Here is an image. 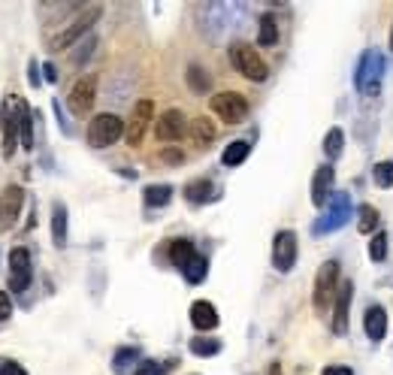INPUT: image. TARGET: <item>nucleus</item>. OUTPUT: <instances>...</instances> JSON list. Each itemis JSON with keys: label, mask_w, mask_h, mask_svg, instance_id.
<instances>
[{"label": "nucleus", "mask_w": 393, "mask_h": 375, "mask_svg": "<svg viewBox=\"0 0 393 375\" xmlns=\"http://www.w3.org/2000/svg\"><path fill=\"white\" fill-rule=\"evenodd\" d=\"M100 13H103V6H97V3H94V6H88L85 13H82V15L76 18V22H73V24L67 27V31H61L58 36H52V49H58V52H61V49H70V45L76 43L82 34L91 31V24H94L97 18H100Z\"/></svg>", "instance_id": "0eeeda50"}, {"label": "nucleus", "mask_w": 393, "mask_h": 375, "mask_svg": "<svg viewBox=\"0 0 393 375\" xmlns=\"http://www.w3.org/2000/svg\"><path fill=\"white\" fill-rule=\"evenodd\" d=\"M191 324H194L197 330H215V327H218L215 306L209 303V300H197V303L191 306Z\"/></svg>", "instance_id": "a211bd4d"}, {"label": "nucleus", "mask_w": 393, "mask_h": 375, "mask_svg": "<svg viewBox=\"0 0 393 375\" xmlns=\"http://www.w3.org/2000/svg\"><path fill=\"white\" fill-rule=\"evenodd\" d=\"M131 358H136V351H133V348H121V351L115 354V363H118V367H124V363L131 360Z\"/></svg>", "instance_id": "e433bc0d"}, {"label": "nucleus", "mask_w": 393, "mask_h": 375, "mask_svg": "<svg viewBox=\"0 0 393 375\" xmlns=\"http://www.w3.org/2000/svg\"><path fill=\"white\" fill-rule=\"evenodd\" d=\"M27 79H31V85H40V73H36V64L31 61V73H27Z\"/></svg>", "instance_id": "ea45409f"}, {"label": "nucleus", "mask_w": 393, "mask_h": 375, "mask_svg": "<svg viewBox=\"0 0 393 375\" xmlns=\"http://www.w3.org/2000/svg\"><path fill=\"white\" fill-rule=\"evenodd\" d=\"M390 49H393V27H390Z\"/></svg>", "instance_id": "37998d69"}, {"label": "nucleus", "mask_w": 393, "mask_h": 375, "mask_svg": "<svg viewBox=\"0 0 393 375\" xmlns=\"http://www.w3.org/2000/svg\"><path fill=\"white\" fill-rule=\"evenodd\" d=\"M230 64L242 73L245 79H251V82H263V79L269 76L267 61L258 54V49H251V45H245V43L230 45Z\"/></svg>", "instance_id": "7ed1b4c3"}, {"label": "nucleus", "mask_w": 393, "mask_h": 375, "mask_svg": "<svg viewBox=\"0 0 393 375\" xmlns=\"http://www.w3.org/2000/svg\"><path fill=\"white\" fill-rule=\"evenodd\" d=\"M351 294H354V281H342L339 294H336V312H333V333L345 336L348 333V309H351Z\"/></svg>", "instance_id": "4468645a"}, {"label": "nucleus", "mask_w": 393, "mask_h": 375, "mask_svg": "<svg viewBox=\"0 0 393 375\" xmlns=\"http://www.w3.org/2000/svg\"><path fill=\"white\" fill-rule=\"evenodd\" d=\"M124 131L127 127L115 112H100L91 118V124H88V142L94 145V149H106V145L121 140Z\"/></svg>", "instance_id": "f03ea898"}, {"label": "nucleus", "mask_w": 393, "mask_h": 375, "mask_svg": "<svg viewBox=\"0 0 393 375\" xmlns=\"http://www.w3.org/2000/svg\"><path fill=\"white\" fill-rule=\"evenodd\" d=\"M22 203H24V191L18 185H9L3 194H0V230L15 224L18 212H22Z\"/></svg>", "instance_id": "ddd939ff"}, {"label": "nucleus", "mask_w": 393, "mask_h": 375, "mask_svg": "<svg viewBox=\"0 0 393 375\" xmlns=\"http://www.w3.org/2000/svg\"><path fill=\"white\" fill-rule=\"evenodd\" d=\"M249 154H251V142L249 140H236V142H230L221 152V163H224V167H239Z\"/></svg>", "instance_id": "4be33fe9"}, {"label": "nucleus", "mask_w": 393, "mask_h": 375, "mask_svg": "<svg viewBox=\"0 0 393 375\" xmlns=\"http://www.w3.org/2000/svg\"><path fill=\"white\" fill-rule=\"evenodd\" d=\"M194 254H197V251H194V245H191L188 240H176V242L170 245V260L176 263L179 270H185L188 263L194 260Z\"/></svg>", "instance_id": "393cba45"}, {"label": "nucleus", "mask_w": 393, "mask_h": 375, "mask_svg": "<svg viewBox=\"0 0 393 375\" xmlns=\"http://www.w3.org/2000/svg\"><path fill=\"white\" fill-rule=\"evenodd\" d=\"M321 375H354V369H348V367H324Z\"/></svg>", "instance_id": "4c0bfd02"}, {"label": "nucleus", "mask_w": 393, "mask_h": 375, "mask_svg": "<svg viewBox=\"0 0 393 375\" xmlns=\"http://www.w3.org/2000/svg\"><path fill=\"white\" fill-rule=\"evenodd\" d=\"M172 200V188L170 185H149L145 188V203L149 206H167Z\"/></svg>", "instance_id": "c756f323"}, {"label": "nucleus", "mask_w": 393, "mask_h": 375, "mask_svg": "<svg viewBox=\"0 0 393 375\" xmlns=\"http://www.w3.org/2000/svg\"><path fill=\"white\" fill-rule=\"evenodd\" d=\"M363 330H366V336L372 342H381L387 333V312L381 306H369L366 315H363Z\"/></svg>", "instance_id": "f3484780"}, {"label": "nucleus", "mask_w": 393, "mask_h": 375, "mask_svg": "<svg viewBox=\"0 0 393 375\" xmlns=\"http://www.w3.org/2000/svg\"><path fill=\"white\" fill-rule=\"evenodd\" d=\"M351 215V203H348V194H333L330 197V212H327L321 221L315 224V233H330V230H339V227L348 221Z\"/></svg>", "instance_id": "f8f14e48"}, {"label": "nucleus", "mask_w": 393, "mask_h": 375, "mask_svg": "<svg viewBox=\"0 0 393 375\" xmlns=\"http://www.w3.org/2000/svg\"><path fill=\"white\" fill-rule=\"evenodd\" d=\"M163 161H170V163H179V161H181V152H163Z\"/></svg>", "instance_id": "a19ab883"}, {"label": "nucleus", "mask_w": 393, "mask_h": 375, "mask_svg": "<svg viewBox=\"0 0 393 375\" xmlns=\"http://www.w3.org/2000/svg\"><path fill=\"white\" fill-rule=\"evenodd\" d=\"M267 375H281V367H279V363H272V367H269V372Z\"/></svg>", "instance_id": "79ce46f5"}, {"label": "nucleus", "mask_w": 393, "mask_h": 375, "mask_svg": "<svg viewBox=\"0 0 393 375\" xmlns=\"http://www.w3.org/2000/svg\"><path fill=\"white\" fill-rule=\"evenodd\" d=\"M372 179H376L378 188H393V161L376 163V170H372Z\"/></svg>", "instance_id": "2f4dec72"}, {"label": "nucleus", "mask_w": 393, "mask_h": 375, "mask_svg": "<svg viewBox=\"0 0 393 375\" xmlns=\"http://www.w3.org/2000/svg\"><path fill=\"white\" fill-rule=\"evenodd\" d=\"M369 258L376 260V263L387 258V233H385V230H378L376 236H372V242H369Z\"/></svg>", "instance_id": "473e14b6"}, {"label": "nucleus", "mask_w": 393, "mask_h": 375, "mask_svg": "<svg viewBox=\"0 0 393 375\" xmlns=\"http://www.w3.org/2000/svg\"><path fill=\"white\" fill-rule=\"evenodd\" d=\"M209 106H212V112L227 124H239L249 118V100H245L239 91H221V94H215L209 100Z\"/></svg>", "instance_id": "20e7f679"}, {"label": "nucleus", "mask_w": 393, "mask_h": 375, "mask_svg": "<svg viewBox=\"0 0 393 375\" xmlns=\"http://www.w3.org/2000/svg\"><path fill=\"white\" fill-rule=\"evenodd\" d=\"M94 100H97V76L94 73H88V76L73 82V88L67 94V103L73 109V115H88L91 106H94Z\"/></svg>", "instance_id": "39448f33"}, {"label": "nucleus", "mask_w": 393, "mask_h": 375, "mask_svg": "<svg viewBox=\"0 0 393 375\" xmlns=\"http://www.w3.org/2000/svg\"><path fill=\"white\" fill-rule=\"evenodd\" d=\"M206 272H209V260L203 258V254H194V260H191L188 267L181 270V276H185L191 285H200V281L206 279Z\"/></svg>", "instance_id": "bb28decb"}, {"label": "nucleus", "mask_w": 393, "mask_h": 375, "mask_svg": "<svg viewBox=\"0 0 393 375\" xmlns=\"http://www.w3.org/2000/svg\"><path fill=\"white\" fill-rule=\"evenodd\" d=\"M163 372V367L158 360H142L140 367H136V375H161Z\"/></svg>", "instance_id": "72a5a7b5"}, {"label": "nucleus", "mask_w": 393, "mask_h": 375, "mask_svg": "<svg viewBox=\"0 0 393 375\" xmlns=\"http://www.w3.org/2000/svg\"><path fill=\"white\" fill-rule=\"evenodd\" d=\"M276 43H279V22H276V15H260L258 45H267V49H272Z\"/></svg>", "instance_id": "5701e85b"}, {"label": "nucleus", "mask_w": 393, "mask_h": 375, "mask_svg": "<svg viewBox=\"0 0 393 375\" xmlns=\"http://www.w3.org/2000/svg\"><path fill=\"white\" fill-rule=\"evenodd\" d=\"M0 131H3V158L9 161L15 154V149H18V142H22V136H18V118L9 112V106L3 103L0 106Z\"/></svg>", "instance_id": "dca6fc26"}, {"label": "nucleus", "mask_w": 393, "mask_h": 375, "mask_svg": "<svg viewBox=\"0 0 393 375\" xmlns=\"http://www.w3.org/2000/svg\"><path fill=\"white\" fill-rule=\"evenodd\" d=\"M15 118H18V136H22V145L24 149H34V115H31V106L24 100L15 103Z\"/></svg>", "instance_id": "6ab92c4d"}, {"label": "nucleus", "mask_w": 393, "mask_h": 375, "mask_svg": "<svg viewBox=\"0 0 393 375\" xmlns=\"http://www.w3.org/2000/svg\"><path fill=\"white\" fill-rule=\"evenodd\" d=\"M9 315H13V303H9V294H6V291H0V321H6Z\"/></svg>", "instance_id": "f704fd0d"}, {"label": "nucleus", "mask_w": 393, "mask_h": 375, "mask_svg": "<svg viewBox=\"0 0 393 375\" xmlns=\"http://www.w3.org/2000/svg\"><path fill=\"white\" fill-rule=\"evenodd\" d=\"M218 351H221V342L218 339H206V336H194L191 339V354H197V358H212Z\"/></svg>", "instance_id": "c85d7f7f"}, {"label": "nucleus", "mask_w": 393, "mask_h": 375, "mask_svg": "<svg viewBox=\"0 0 393 375\" xmlns=\"http://www.w3.org/2000/svg\"><path fill=\"white\" fill-rule=\"evenodd\" d=\"M376 227H378V209L369 206V203H363L360 206V218H357V230L360 233H372Z\"/></svg>", "instance_id": "7c9ffc66"}, {"label": "nucleus", "mask_w": 393, "mask_h": 375, "mask_svg": "<svg viewBox=\"0 0 393 375\" xmlns=\"http://www.w3.org/2000/svg\"><path fill=\"white\" fill-rule=\"evenodd\" d=\"M191 140H194L200 149L212 145V140H215V124H212V118H206V115L194 118V122H191Z\"/></svg>", "instance_id": "aec40b11"}, {"label": "nucleus", "mask_w": 393, "mask_h": 375, "mask_svg": "<svg viewBox=\"0 0 393 375\" xmlns=\"http://www.w3.org/2000/svg\"><path fill=\"white\" fill-rule=\"evenodd\" d=\"M45 82H58V70H54V64H45Z\"/></svg>", "instance_id": "58836bf2"}, {"label": "nucleus", "mask_w": 393, "mask_h": 375, "mask_svg": "<svg viewBox=\"0 0 393 375\" xmlns=\"http://www.w3.org/2000/svg\"><path fill=\"white\" fill-rule=\"evenodd\" d=\"M0 375H27V372L15 360H6V363H0Z\"/></svg>", "instance_id": "c9c22d12"}, {"label": "nucleus", "mask_w": 393, "mask_h": 375, "mask_svg": "<svg viewBox=\"0 0 393 375\" xmlns=\"http://www.w3.org/2000/svg\"><path fill=\"white\" fill-rule=\"evenodd\" d=\"M333 182H336V172L330 163H324V167L315 170V179H312V203L321 209L327 206V200L333 197Z\"/></svg>", "instance_id": "2eb2a0df"}, {"label": "nucleus", "mask_w": 393, "mask_h": 375, "mask_svg": "<svg viewBox=\"0 0 393 375\" xmlns=\"http://www.w3.org/2000/svg\"><path fill=\"white\" fill-rule=\"evenodd\" d=\"M212 197V182L209 179H194V182H188L185 185V200L188 203H206V200Z\"/></svg>", "instance_id": "b1692460"}, {"label": "nucleus", "mask_w": 393, "mask_h": 375, "mask_svg": "<svg viewBox=\"0 0 393 375\" xmlns=\"http://www.w3.org/2000/svg\"><path fill=\"white\" fill-rule=\"evenodd\" d=\"M209 85H212V76H209L200 64H191L188 67V88L194 91V94H206Z\"/></svg>", "instance_id": "a878e982"}, {"label": "nucleus", "mask_w": 393, "mask_h": 375, "mask_svg": "<svg viewBox=\"0 0 393 375\" xmlns=\"http://www.w3.org/2000/svg\"><path fill=\"white\" fill-rule=\"evenodd\" d=\"M342 142H345V133H342V127H330L324 136V154L330 161H336L342 154Z\"/></svg>", "instance_id": "cd10ccee"}, {"label": "nucleus", "mask_w": 393, "mask_h": 375, "mask_svg": "<svg viewBox=\"0 0 393 375\" xmlns=\"http://www.w3.org/2000/svg\"><path fill=\"white\" fill-rule=\"evenodd\" d=\"M381 67H385V61H381L378 52H363L360 58V67L354 73V82H357V88L363 94H376L378 85H381Z\"/></svg>", "instance_id": "423d86ee"}, {"label": "nucleus", "mask_w": 393, "mask_h": 375, "mask_svg": "<svg viewBox=\"0 0 393 375\" xmlns=\"http://www.w3.org/2000/svg\"><path fill=\"white\" fill-rule=\"evenodd\" d=\"M154 118V103L151 100H140V103L133 106V112H131V124H127V131H124V136H127V145H140L142 142V136H145V131H149V122Z\"/></svg>", "instance_id": "9d476101"}, {"label": "nucleus", "mask_w": 393, "mask_h": 375, "mask_svg": "<svg viewBox=\"0 0 393 375\" xmlns=\"http://www.w3.org/2000/svg\"><path fill=\"white\" fill-rule=\"evenodd\" d=\"M336 294H339V263L336 260H327L315 276V294H312V303L318 312H330V306L336 303Z\"/></svg>", "instance_id": "f257e3e1"}, {"label": "nucleus", "mask_w": 393, "mask_h": 375, "mask_svg": "<svg viewBox=\"0 0 393 375\" xmlns=\"http://www.w3.org/2000/svg\"><path fill=\"white\" fill-rule=\"evenodd\" d=\"M52 240L58 249L67 245V206L64 203H54L52 209Z\"/></svg>", "instance_id": "412c9836"}, {"label": "nucleus", "mask_w": 393, "mask_h": 375, "mask_svg": "<svg viewBox=\"0 0 393 375\" xmlns=\"http://www.w3.org/2000/svg\"><path fill=\"white\" fill-rule=\"evenodd\" d=\"M188 131V122H185V112L181 109H167L158 122H154V136H158L161 142H176L181 140Z\"/></svg>", "instance_id": "1a4fd4ad"}, {"label": "nucleus", "mask_w": 393, "mask_h": 375, "mask_svg": "<svg viewBox=\"0 0 393 375\" xmlns=\"http://www.w3.org/2000/svg\"><path fill=\"white\" fill-rule=\"evenodd\" d=\"M297 263V233L294 230H281L272 240V267L279 272H290Z\"/></svg>", "instance_id": "6e6552de"}, {"label": "nucleus", "mask_w": 393, "mask_h": 375, "mask_svg": "<svg viewBox=\"0 0 393 375\" xmlns=\"http://www.w3.org/2000/svg\"><path fill=\"white\" fill-rule=\"evenodd\" d=\"M31 285V254L27 249H13L9 251V288L22 294Z\"/></svg>", "instance_id": "9b49d317"}]
</instances>
